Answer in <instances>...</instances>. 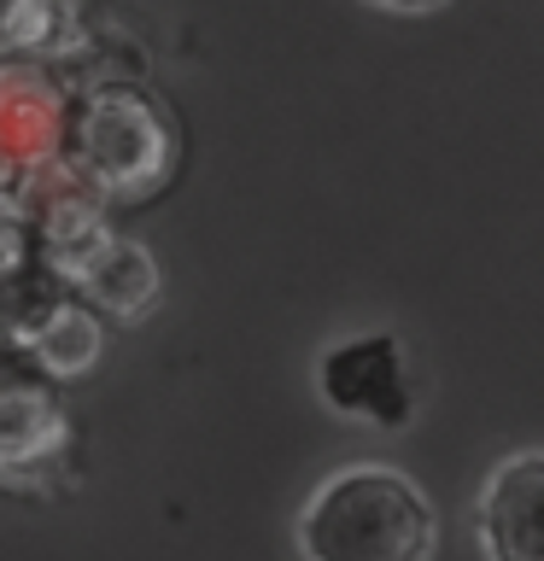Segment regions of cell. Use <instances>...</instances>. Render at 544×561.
<instances>
[{
  "mask_svg": "<svg viewBox=\"0 0 544 561\" xmlns=\"http://www.w3.org/2000/svg\"><path fill=\"white\" fill-rule=\"evenodd\" d=\"M65 445V410L42 368L0 375V468H35Z\"/></svg>",
  "mask_w": 544,
  "mask_h": 561,
  "instance_id": "52a82bcc",
  "label": "cell"
},
{
  "mask_svg": "<svg viewBox=\"0 0 544 561\" xmlns=\"http://www.w3.org/2000/svg\"><path fill=\"white\" fill-rule=\"evenodd\" d=\"M42 245L53 252V263L77 280L88 298H100L105 310L117 316H140L158 298V263L147 257V245L112 234V228H100L88 210L70 205L65 222H47Z\"/></svg>",
  "mask_w": 544,
  "mask_h": 561,
  "instance_id": "277c9868",
  "label": "cell"
},
{
  "mask_svg": "<svg viewBox=\"0 0 544 561\" xmlns=\"http://www.w3.org/2000/svg\"><path fill=\"white\" fill-rule=\"evenodd\" d=\"M474 538L486 561H544V450H521L486 473Z\"/></svg>",
  "mask_w": 544,
  "mask_h": 561,
  "instance_id": "5b68a950",
  "label": "cell"
},
{
  "mask_svg": "<svg viewBox=\"0 0 544 561\" xmlns=\"http://www.w3.org/2000/svg\"><path fill=\"white\" fill-rule=\"evenodd\" d=\"M375 7H386V12H428V7H439V0H375Z\"/></svg>",
  "mask_w": 544,
  "mask_h": 561,
  "instance_id": "9c48e42d",
  "label": "cell"
},
{
  "mask_svg": "<svg viewBox=\"0 0 544 561\" xmlns=\"http://www.w3.org/2000/svg\"><path fill=\"white\" fill-rule=\"evenodd\" d=\"M316 392L333 415L363 421V427L398 433L416 415V392H410V357L393 328H369L351 340H333L316 357Z\"/></svg>",
  "mask_w": 544,
  "mask_h": 561,
  "instance_id": "3957f363",
  "label": "cell"
},
{
  "mask_svg": "<svg viewBox=\"0 0 544 561\" xmlns=\"http://www.w3.org/2000/svg\"><path fill=\"white\" fill-rule=\"evenodd\" d=\"M65 147L82 182L112 199H147L175 170V129L140 88H100L70 112Z\"/></svg>",
  "mask_w": 544,
  "mask_h": 561,
  "instance_id": "7a4b0ae2",
  "label": "cell"
},
{
  "mask_svg": "<svg viewBox=\"0 0 544 561\" xmlns=\"http://www.w3.org/2000/svg\"><path fill=\"white\" fill-rule=\"evenodd\" d=\"M65 105L35 70L12 65L0 70V170H35L65 147Z\"/></svg>",
  "mask_w": 544,
  "mask_h": 561,
  "instance_id": "8992f818",
  "label": "cell"
},
{
  "mask_svg": "<svg viewBox=\"0 0 544 561\" xmlns=\"http://www.w3.org/2000/svg\"><path fill=\"white\" fill-rule=\"evenodd\" d=\"M24 351L42 375H82L100 357V316L82 305H47L35 322H24Z\"/></svg>",
  "mask_w": 544,
  "mask_h": 561,
  "instance_id": "ba28073f",
  "label": "cell"
},
{
  "mask_svg": "<svg viewBox=\"0 0 544 561\" xmlns=\"http://www.w3.org/2000/svg\"><path fill=\"white\" fill-rule=\"evenodd\" d=\"M293 538L305 561H428L433 503L393 462H345L305 497Z\"/></svg>",
  "mask_w": 544,
  "mask_h": 561,
  "instance_id": "6da1fadb",
  "label": "cell"
}]
</instances>
